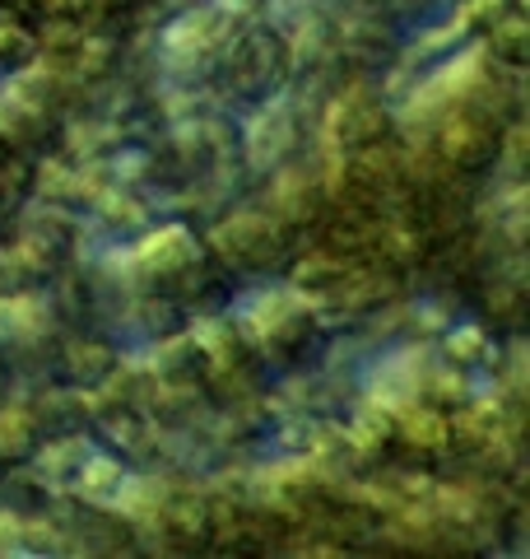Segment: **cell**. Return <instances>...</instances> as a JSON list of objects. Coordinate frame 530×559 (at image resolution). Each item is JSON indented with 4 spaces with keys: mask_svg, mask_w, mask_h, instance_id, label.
<instances>
[{
    "mask_svg": "<svg viewBox=\"0 0 530 559\" xmlns=\"http://www.w3.org/2000/svg\"><path fill=\"white\" fill-rule=\"evenodd\" d=\"M437 150L451 168H484L489 159H498V121L484 108H466L447 117V127L437 135Z\"/></svg>",
    "mask_w": 530,
    "mask_h": 559,
    "instance_id": "obj_1",
    "label": "cell"
},
{
    "mask_svg": "<svg viewBox=\"0 0 530 559\" xmlns=\"http://www.w3.org/2000/svg\"><path fill=\"white\" fill-rule=\"evenodd\" d=\"M335 135L345 140V145H373L377 135H386V112L377 103H340L335 108Z\"/></svg>",
    "mask_w": 530,
    "mask_h": 559,
    "instance_id": "obj_2",
    "label": "cell"
},
{
    "mask_svg": "<svg viewBox=\"0 0 530 559\" xmlns=\"http://www.w3.org/2000/svg\"><path fill=\"white\" fill-rule=\"evenodd\" d=\"M493 51H498L503 61H511V66L526 61V24L517 20V14H507V20L493 24Z\"/></svg>",
    "mask_w": 530,
    "mask_h": 559,
    "instance_id": "obj_3",
    "label": "cell"
}]
</instances>
